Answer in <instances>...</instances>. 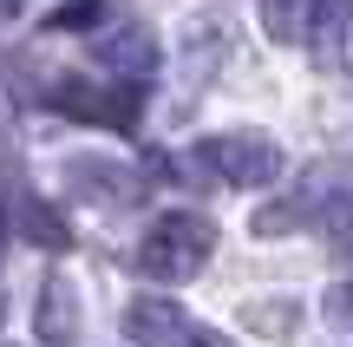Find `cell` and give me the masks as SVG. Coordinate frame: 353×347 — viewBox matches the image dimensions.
<instances>
[{
  "mask_svg": "<svg viewBox=\"0 0 353 347\" xmlns=\"http://www.w3.org/2000/svg\"><path fill=\"white\" fill-rule=\"evenodd\" d=\"M216 256V223L196 217V210H164V217L151 223V230L138 236V249H131V269L151 275V282H190V275H203Z\"/></svg>",
  "mask_w": 353,
  "mask_h": 347,
  "instance_id": "cell-1",
  "label": "cell"
},
{
  "mask_svg": "<svg viewBox=\"0 0 353 347\" xmlns=\"http://www.w3.org/2000/svg\"><path fill=\"white\" fill-rule=\"evenodd\" d=\"M196 157H203V170H210V177L236 184V190H268V184L281 177V144L268 138V131H249V125L216 131Z\"/></svg>",
  "mask_w": 353,
  "mask_h": 347,
  "instance_id": "cell-2",
  "label": "cell"
},
{
  "mask_svg": "<svg viewBox=\"0 0 353 347\" xmlns=\"http://www.w3.org/2000/svg\"><path fill=\"white\" fill-rule=\"evenodd\" d=\"M125 341H138V347H236L229 335L203 328L183 301H164V295H138L125 308Z\"/></svg>",
  "mask_w": 353,
  "mask_h": 347,
  "instance_id": "cell-3",
  "label": "cell"
},
{
  "mask_svg": "<svg viewBox=\"0 0 353 347\" xmlns=\"http://www.w3.org/2000/svg\"><path fill=\"white\" fill-rule=\"evenodd\" d=\"M138 105H144V92L125 86V79H52V112L79 118V125H118V131H131V125H138Z\"/></svg>",
  "mask_w": 353,
  "mask_h": 347,
  "instance_id": "cell-4",
  "label": "cell"
},
{
  "mask_svg": "<svg viewBox=\"0 0 353 347\" xmlns=\"http://www.w3.org/2000/svg\"><path fill=\"white\" fill-rule=\"evenodd\" d=\"M92 59L105 66V79L144 86V79L157 72V59H164V46H157V33H151L144 20H112L99 39H92Z\"/></svg>",
  "mask_w": 353,
  "mask_h": 347,
  "instance_id": "cell-5",
  "label": "cell"
},
{
  "mask_svg": "<svg viewBox=\"0 0 353 347\" xmlns=\"http://www.w3.org/2000/svg\"><path fill=\"white\" fill-rule=\"evenodd\" d=\"M65 190L79 197V204H99V210H131L144 197V177L125 164H112V157H72L65 164Z\"/></svg>",
  "mask_w": 353,
  "mask_h": 347,
  "instance_id": "cell-6",
  "label": "cell"
},
{
  "mask_svg": "<svg viewBox=\"0 0 353 347\" xmlns=\"http://www.w3.org/2000/svg\"><path fill=\"white\" fill-rule=\"evenodd\" d=\"M223 59H229V26L210 20V13H196V20L183 26V39H176V86H183V105L216 79Z\"/></svg>",
  "mask_w": 353,
  "mask_h": 347,
  "instance_id": "cell-7",
  "label": "cell"
},
{
  "mask_svg": "<svg viewBox=\"0 0 353 347\" xmlns=\"http://www.w3.org/2000/svg\"><path fill=\"white\" fill-rule=\"evenodd\" d=\"M33 328H39V347H79V335H85L79 282L46 275V282H39V301H33Z\"/></svg>",
  "mask_w": 353,
  "mask_h": 347,
  "instance_id": "cell-8",
  "label": "cell"
},
{
  "mask_svg": "<svg viewBox=\"0 0 353 347\" xmlns=\"http://www.w3.org/2000/svg\"><path fill=\"white\" fill-rule=\"evenodd\" d=\"M307 46L327 72H353V0H314L307 7Z\"/></svg>",
  "mask_w": 353,
  "mask_h": 347,
  "instance_id": "cell-9",
  "label": "cell"
},
{
  "mask_svg": "<svg viewBox=\"0 0 353 347\" xmlns=\"http://www.w3.org/2000/svg\"><path fill=\"white\" fill-rule=\"evenodd\" d=\"M7 230L20 236V243H33V249H65L72 243V230L59 223V210H46V197H33V190L7 197Z\"/></svg>",
  "mask_w": 353,
  "mask_h": 347,
  "instance_id": "cell-10",
  "label": "cell"
},
{
  "mask_svg": "<svg viewBox=\"0 0 353 347\" xmlns=\"http://www.w3.org/2000/svg\"><path fill=\"white\" fill-rule=\"evenodd\" d=\"M242 328H255L268 341H288L301 328V301L294 295H255V301H242Z\"/></svg>",
  "mask_w": 353,
  "mask_h": 347,
  "instance_id": "cell-11",
  "label": "cell"
},
{
  "mask_svg": "<svg viewBox=\"0 0 353 347\" xmlns=\"http://www.w3.org/2000/svg\"><path fill=\"white\" fill-rule=\"evenodd\" d=\"M321 236H327L334 256L353 262V190H341V197H327V204H321Z\"/></svg>",
  "mask_w": 353,
  "mask_h": 347,
  "instance_id": "cell-12",
  "label": "cell"
},
{
  "mask_svg": "<svg viewBox=\"0 0 353 347\" xmlns=\"http://www.w3.org/2000/svg\"><path fill=\"white\" fill-rule=\"evenodd\" d=\"M314 210V184H301V190L288 197V204H268V210H255V236H288L294 223Z\"/></svg>",
  "mask_w": 353,
  "mask_h": 347,
  "instance_id": "cell-13",
  "label": "cell"
},
{
  "mask_svg": "<svg viewBox=\"0 0 353 347\" xmlns=\"http://www.w3.org/2000/svg\"><path fill=\"white\" fill-rule=\"evenodd\" d=\"M307 7L314 0H262V26L275 39H301L307 33Z\"/></svg>",
  "mask_w": 353,
  "mask_h": 347,
  "instance_id": "cell-14",
  "label": "cell"
},
{
  "mask_svg": "<svg viewBox=\"0 0 353 347\" xmlns=\"http://www.w3.org/2000/svg\"><path fill=\"white\" fill-rule=\"evenodd\" d=\"M92 20H105V0H72V7H59L46 26H65V33H79V26H92Z\"/></svg>",
  "mask_w": 353,
  "mask_h": 347,
  "instance_id": "cell-15",
  "label": "cell"
},
{
  "mask_svg": "<svg viewBox=\"0 0 353 347\" xmlns=\"http://www.w3.org/2000/svg\"><path fill=\"white\" fill-rule=\"evenodd\" d=\"M321 315H327L341 335H353V282H341V288H327V301H321Z\"/></svg>",
  "mask_w": 353,
  "mask_h": 347,
  "instance_id": "cell-16",
  "label": "cell"
},
{
  "mask_svg": "<svg viewBox=\"0 0 353 347\" xmlns=\"http://www.w3.org/2000/svg\"><path fill=\"white\" fill-rule=\"evenodd\" d=\"M0 321H7V301H0Z\"/></svg>",
  "mask_w": 353,
  "mask_h": 347,
  "instance_id": "cell-17",
  "label": "cell"
}]
</instances>
